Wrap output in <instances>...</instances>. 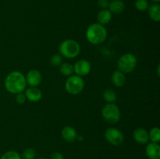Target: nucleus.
Listing matches in <instances>:
<instances>
[{
	"instance_id": "4",
	"label": "nucleus",
	"mask_w": 160,
	"mask_h": 159,
	"mask_svg": "<svg viewBox=\"0 0 160 159\" xmlns=\"http://www.w3.org/2000/svg\"><path fill=\"white\" fill-rule=\"evenodd\" d=\"M103 119L109 124H117L121 118V113L118 106L114 103H107L102 109Z\"/></svg>"
},
{
	"instance_id": "7",
	"label": "nucleus",
	"mask_w": 160,
	"mask_h": 159,
	"mask_svg": "<svg viewBox=\"0 0 160 159\" xmlns=\"http://www.w3.org/2000/svg\"><path fill=\"white\" fill-rule=\"evenodd\" d=\"M105 139L112 146H120L124 141V136L120 129L114 127H109L106 129Z\"/></svg>"
},
{
	"instance_id": "17",
	"label": "nucleus",
	"mask_w": 160,
	"mask_h": 159,
	"mask_svg": "<svg viewBox=\"0 0 160 159\" xmlns=\"http://www.w3.org/2000/svg\"><path fill=\"white\" fill-rule=\"evenodd\" d=\"M148 16L150 19L154 22H159L160 20V6L159 4H152L149 6L148 9Z\"/></svg>"
},
{
	"instance_id": "8",
	"label": "nucleus",
	"mask_w": 160,
	"mask_h": 159,
	"mask_svg": "<svg viewBox=\"0 0 160 159\" xmlns=\"http://www.w3.org/2000/svg\"><path fill=\"white\" fill-rule=\"evenodd\" d=\"M73 70L76 75L82 77L90 73L92 70V64L86 59H80L73 65Z\"/></svg>"
},
{
	"instance_id": "14",
	"label": "nucleus",
	"mask_w": 160,
	"mask_h": 159,
	"mask_svg": "<svg viewBox=\"0 0 160 159\" xmlns=\"http://www.w3.org/2000/svg\"><path fill=\"white\" fill-rule=\"evenodd\" d=\"M108 9L112 14H120L124 11L125 4L122 0H112L109 2Z\"/></svg>"
},
{
	"instance_id": "23",
	"label": "nucleus",
	"mask_w": 160,
	"mask_h": 159,
	"mask_svg": "<svg viewBox=\"0 0 160 159\" xmlns=\"http://www.w3.org/2000/svg\"><path fill=\"white\" fill-rule=\"evenodd\" d=\"M21 159H35L36 151L33 148H27L20 154Z\"/></svg>"
},
{
	"instance_id": "19",
	"label": "nucleus",
	"mask_w": 160,
	"mask_h": 159,
	"mask_svg": "<svg viewBox=\"0 0 160 159\" xmlns=\"http://www.w3.org/2000/svg\"><path fill=\"white\" fill-rule=\"evenodd\" d=\"M102 98L107 103H114L117 101V94L112 89H106L102 93Z\"/></svg>"
},
{
	"instance_id": "21",
	"label": "nucleus",
	"mask_w": 160,
	"mask_h": 159,
	"mask_svg": "<svg viewBox=\"0 0 160 159\" xmlns=\"http://www.w3.org/2000/svg\"><path fill=\"white\" fill-rule=\"evenodd\" d=\"M134 7L136 9L140 12H144V11L148 10L149 7V3L147 0H136L134 2Z\"/></svg>"
},
{
	"instance_id": "20",
	"label": "nucleus",
	"mask_w": 160,
	"mask_h": 159,
	"mask_svg": "<svg viewBox=\"0 0 160 159\" xmlns=\"http://www.w3.org/2000/svg\"><path fill=\"white\" fill-rule=\"evenodd\" d=\"M149 140L153 143H158L160 141V130L159 127H153L148 132Z\"/></svg>"
},
{
	"instance_id": "22",
	"label": "nucleus",
	"mask_w": 160,
	"mask_h": 159,
	"mask_svg": "<svg viewBox=\"0 0 160 159\" xmlns=\"http://www.w3.org/2000/svg\"><path fill=\"white\" fill-rule=\"evenodd\" d=\"M63 58L59 53L52 55L50 58V64L54 67H59V65L62 63Z\"/></svg>"
},
{
	"instance_id": "15",
	"label": "nucleus",
	"mask_w": 160,
	"mask_h": 159,
	"mask_svg": "<svg viewBox=\"0 0 160 159\" xmlns=\"http://www.w3.org/2000/svg\"><path fill=\"white\" fill-rule=\"evenodd\" d=\"M111 80L113 85L117 87H123L126 82V76L123 73H122L120 70H116L112 73L111 76Z\"/></svg>"
},
{
	"instance_id": "1",
	"label": "nucleus",
	"mask_w": 160,
	"mask_h": 159,
	"mask_svg": "<svg viewBox=\"0 0 160 159\" xmlns=\"http://www.w3.org/2000/svg\"><path fill=\"white\" fill-rule=\"evenodd\" d=\"M4 86L6 90L12 94L23 92L27 87L25 76L20 71L10 72L5 79Z\"/></svg>"
},
{
	"instance_id": "10",
	"label": "nucleus",
	"mask_w": 160,
	"mask_h": 159,
	"mask_svg": "<svg viewBox=\"0 0 160 159\" xmlns=\"http://www.w3.org/2000/svg\"><path fill=\"white\" fill-rule=\"evenodd\" d=\"M133 139L134 141L137 142L139 144L145 145L147 144L149 141L148 137V132L145 129L142 127H138L135 129L133 132Z\"/></svg>"
},
{
	"instance_id": "5",
	"label": "nucleus",
	"mask_w": 160,
	"mask_h": 159,
	"mask_svg": "<svg viewBox=\"0 0 160 159\" xmlns=\"http://www.w3.org/2000/svg\"><path fill=\"white\" fill-rule=\"evenodd\" d=\"M138 64V59L132 53H125L117 61L118 70L122 73H130L134 70Z\"/></svg>"
},
{
	"instance_id": "18",
	"label": "nucleus",
	"mask_w": 160,
	"mask_h": 159,
	"mask_svg": "<svg viewBox=\"0 0 160 159\" xmlns=\"http://www.w3.org/2000/svg\"><path fill=\"white\" fill-rule=\"evenodd\" d=\"M59 71L60 73L64 76H70L74 73V70H73V65L70 62H62L59 65Z\"/></svg>"
},
{
	"instance_id": "29",
	"label": "nucleus",
	"mask_w": 160,
	"mask_h": 159,
	"mask_svg": "<svg viewBox=\"0 0 160 159\" xmlns=\"http://www.w3.org/2000/svg\"><path fill=\"white\" fill-rule=\"evenodd\" d=\"M35 159H48V158H46V157H38V158H35Z\"/></svg>"
},
{
	"instance_id": "6",
	"label": "nucleus",
	"mask_w": 160,
	"mask_h": 159,
	"mask_svg": "<svg viewBox=\"0 0 160 159\" xmlns=\"http://www.w3.org/2000/svg\"><path fill=\"white\" fill-rule=\"evenodd\" d=\"M84 88V80L81 76L72 75L66 80L65 89L71 95H78L83 91Z\"/></svg>"
},
{
	"instance_id": "27",
	"label": "nucleus",
	"mask_w": 160,
	"mask_h": 159,
	"mask_svg": "<svg viewBox=\"0 0 160 159\" xmlns=\"http://www.w3.org/2000/svg\"><path fill=\"white\" fill-rule=\"evenodd\" d=\"M50 159H64V156L59 151H55L50 156Z\"/></svg>"
},
{
	"instance_id": "26",
	"label": "nucleus",
	"mask_w": 160,
	"mask_h": 159,
	"mask_svg": "<svg viewBox=\"0 0 160 159\" xmlns=\"http://www.w3.org/2000/svg\"><path fill=\"white\" fill-rule=\"evenodd\" d=\"M109 5V0H98V6L101 9H108Z\"/></svg>"
},
{
	"instance_id": "11",
	"label": "nucleus",
	"mask_w": 160,
	"mask_h": 159,
	"mask_svg": "<svg viewBox=\"0 0 160 159\" xmlns=\"http://www.w3.org/2000/svg\"><path fill=\"white\" fill-rule=\"evenodd\" d=\"M24 94L27 100L31 102H38L42 98V92L38 87H29V88L25 89Z\"/></svg>"
},
{
	"instance_id": "9",
	"label": "nucleus",
	"mask_w": 160,
	"mask_h": 159,
	"mask_svg": "<svg viewBox=\"0 0 160 159\" xmlns=\"http://www.w3.org/2000/svg\"><path fill=\"white\" fill-rule=\"evenodd\" d=\"M25 79L27 85H29V87H37L42 81V73L38 70H31L27 73Z\"/></svg>"
},
{
	"instance_id": "16",
	"label": "nucleus",
	"mask_w": 160,
	"mask_h": 159,
	"mask_svg": "<svg viewBox=\"0 0 160 159\" xmlns=\"http://www.w3.org/2000/svg\"><path fill=\"white\" fill-rule=\"evenodd\" d=\"M112 14L111 13V12L108 9H101L98 12V15H97L98 23L103 25V26L108 24L111 21V20H112Z\"/></svg>"
},
{
	"instance_id": "30",
	"label": "nucleus",
	"mask_w": 160,
	"mask_h": 159,
	"mask_svg": "<svg viewBox=\"0 0 160 159\" xmlns=\"http://www.w3.org/2000/svg\"><path fill=\"white\" fill-rule=\"evenodd\" d=\"M109 1H112V0H109Z\"/></svg>"
},
{
	"instance_id": "12",
	"label": "nucleus",
	"mask_w": 160,
	"mask_h": 159,
	"mask_svg": "<svg viewBox=\"0 0 160 159\" xmlns=\"http://www.w3.org/2000/svg\"><path fill=\"white\" fill-rule=\"evenodd\" d=\"M145 154L149 159H160V146L159 143L153 142L147 143Z\"/></svg>"
},
{
	"instance_id": "2",
	"label": "nucleus",
	"mask_w": 160,
	"mask_h": 159,
	"mask_svg": "<svg viewBox=\"0 0 160 159\" xmlns=\"http://www.w3.org/2000/svg\"><path fill=\"white\" fill-rule=\"evenodd\" d=\"M85 36L89 43L98 45L102 44L106 40L108 32L105 26L98 23H94L89 25L87 28Z\"/></svg>"
},
{
	"instance_id": "25",
	"label": "nucleus",
	"mask_w": 160,
	"mask_h": 159,
	"mask_svg": "<svg viewBox=\"0 0 160 159\" xmlns=\"http://www.w3.org/2000/svg\"><path fill=\"white\" fill-rule=\"evenodd\" d=\"M15 100H16V101H17V104H23L26 102L27 98H26V96H25L24 93L21 92V93H19V94H16Z\"/></svg>"
},
{
	"instance_id": "13",
	"label": "nucleus",
	"mask_w": 160,
	"mask_h": 159,
	"mask_svg": "<svg viewBox=\"0 0 160 159\" xmlns=\"http://www.w3.org/2000/svg\"><path fill=\"white\" fill-rule=\"evenodd\" d=\"M61 136L65 141L73 143L77 140L78 135L77 130L73 126H67L62 128V131H61Z\"/></svg>"
},
{
	"instance_id": "3",
	"label": "nucleus",
	"mask_w": 160,
	"mask_h": 159,
	"mask_svg": "<svg viewBox=\"0 0 160 159\" xmlns=\"http://www.w3.org/2000/svg\"><path fill=\"white\" fill-rule=\"evenodd\" d=\"M81 52V45L77 41L67 39L60 43L59 46V53L62 58L71 59L78 57Z\"/></svg>"
},
{
	"instance_id": "28",
	"label": "nucleus",
	"mask_w": 160,
	"mask_h": 159,
	"mask_svg": "<svg viewBox=\"0 0 160 159\" xmlns=\"http://www.w3.org/2000/svg\"><path fill=\"white\" fill-rule=\"evenodd\" d=\"M153 3H156V4H159L160 2V0H151Z\"/></svg>"
},
{
	"instance_id": "24",
	"label": "nucleus",
	"mask_w": 160,
	"mask_h": 159,
	"mask_svg": "<svg viewBox=\"0 0 160 159\" xmlns=\"http://www.w3.org/2000/svg\"><path fill=\"white\" fill-rule=\"evenodd\" d=\"M0 159H21L20 154L15 151H8L1 156Z\"/></svg>"
}]
</instances>
